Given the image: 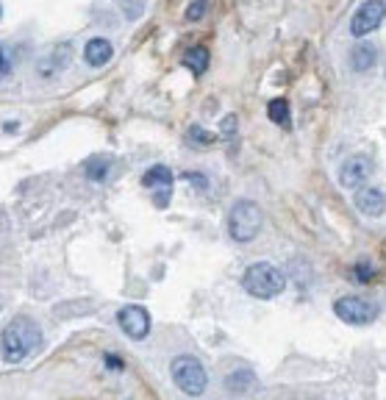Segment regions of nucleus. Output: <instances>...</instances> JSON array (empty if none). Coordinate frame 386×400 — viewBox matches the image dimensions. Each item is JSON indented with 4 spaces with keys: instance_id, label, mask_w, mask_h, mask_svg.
Listing matches in <instances>:
<instances>
[{
    "instance_id": "nucleus-10",
    "label": "nucleus",
    "mask_w": 386,
    "mask_h": 400,
    "mask_svg": "<svg viewBox=\"0 0 386 400\" xmlns=\"http://www.w3.org/2000/svg\"><path fill=\"white\" fill-rule=\"evenodd\" d=\"M353 203H356V209H359L364 217H381V214L386 211V195L381 192V189H375V186H364V189H359L356 198H353Z\"/></svg>"
},
{
    "instance_id": "nucleus-17",
    "label": "nucleus",
    "mask_w": 386,
    "mask_h": 400,
    "mask_svg": "<svg viewBox=\"0 0 386 400\" xmlns=\"http://www.w3.org/2000/svg\"><path fill=\"white\" fill-rule=\"evenodd\" d=\"M353 275L359 278L361 284H367V281H372V275H375V267H372L370 261H359V264L353 267Z\"/></svg>"
},
{
    "instance_id": "nucleus-19",
    "label": "nucleus",
    "mask_w": 386,
    "mask_h": 400,
    "mask_svg": "<svg viewBox=\"0 0 386 400\" xmlns=\"http://www.w3.org/2000/svg\"><path fill=\"white\" fill-rule=\"evenodd\" d=\"M214 137H206V131L200 128V125H192L189 128V142H212Z\"/></svg>"
},
{
    "instance_id": "nucleus-15",
    "label": "nucleus",
    "mask_w": 386,
    "mask_h": 400,
    "mask_svg": "<svg viewBox=\"0 0 386 400\" xmlns=\"http://www.w3.org/2000/svg\"><path fill=\"white\" fill-rule=\"evenodd\" d=\"M267 115L270 120L281 125V128H292V115H289V103L283 100V98H276V100H270V106H267Z\"/></svg>"
},
{
    "instance_id": "nucleus-21",
    "label": "nucleus",
    "mask_w": 386,
    "mask_h": 400,
    "mask_svg": "<svg viewBox=\"0 0 386 400\" xmlns=\"http://www.w3.org/2000/svg\"><path fill=\"white\" fill-rule=\"evenodd\" d=\"M106 367H111V370H122V359L117 356V353H106Z\"/></svg>"
},
{
    "instance_id": "nucleus-23",
    "label": "nucleus",
    "mask_w": 386,
    "mask_h": 400,
    "mask_svg": "<svg viewBox=\"0 0 386 400\" xmlns=\"http://www.w3.org/2000/svg\"><path fill=\"white\" fill-rule=\"evenodd\" d=\"M187 178H189V184H197L200 189H206L209 184H206V178H203V172H187Z\"/></svg>"
},
{
    "instance_id": "nucleus-3",
    "label": "nucleus",
    "mask_w": 386,
    "mask_h": 400,
    "mask_svg": "<svg viewBox=\"0 0 386 400\" xmlns=\"http://www.w3.org/2000/svg\"><path fill=\"white\" fill-rule=\"evenodd\" d=\"M261 231V209L253 200H239L228 211V233L234 242H253Z\"/></svg>"
},
{
    "instance_id": "nucleus-16",
    "label": "nucleus",
    "mask_w": 386,
    "mask_h": 400,
    "mask_svg": "<svg viewBox=\"0 0 386 400\" xmlns=\"http://www.w3.org/2000/svg\"><path fill=\"white\" fill-rule=\"evenodd\" d=\"M109 167H111V162L106 159V156H92V159L83 162V172H86L92 181H106Z\"/></svg>"
},
{
    "instance_id": "nucleus-6",
    "label": "nucleus",
    "mask_w": 386,
    "mask_h": 400,
    "mask_svg": "<svg viewBox=\"0 0 386 400\" xmlns=\"http://www.w3.org/2000/svg\"><path fill=\"white\" fill-rule=\"evenodd\" d=\"M386 17V3L384 0H367L359 11L350 20V33L353 36H367L384 23Z\"/></svg>"
},
{
    "instance_id": "nucleus-4",
    "label": "nucleus",
    "mask_w": 386,
    "mask_h": 400,
    "mask_svg": "<svg viewBox=\"0 0 386 400\" xmlns=\"http://www.w3.org/2000/svg\"><path fill=\"white\" fill-rule=\"evenodd\" d=\"M172 381H175V386L184 392V395H203V389H206V370H203V364L194 359V356H178L175 362H172Z\"/></svg>"
},
{
    "instance_id": "nucleus-7",
    "label": "nucleus",
    "mask_w": 386,
    "mask_h": 400,
    "mask_svg": "<svg viewBox=\"0 0 386 400\" xmlns=\"http://www.w3.org/2000/svg\"><path fill=\"white\" fill-rule=\"evenodd\" d=\"M117 325L122 328L125 337H131L134 342H142L150 334V315L142 306H122L117 312Z\"/></svg>"
},
{
    "instance_id": "nucleus-8",
    "label": "nucleus",
    "mask_w": 386,
    "mask_h": 400,
    "mask_svg": "<svg viewBox=\"0 0 386 400\" xmlns=\"http://www.w3.org/2000/svg\"><path fill=\"white\" fill-rule=\"evenodd\" d=\"M372 175V159L370 156H350L342 162L339 167V184L348 189H359L361 184H367V178Z\"/></svg>"
},
{
    "instance_id": "nucleus-20",
    "label": "nucleus",
    "mask_w": 386,
    "mask_h": 400,
    "mask_svg": "<svg viewBox=\"0 0 386 400\" xmlns=\"http://www.w3.org/2000/svg\"><path fill=\"white\" fill-rule=\"evenodd\" d=\"M234 125H236V117H225V120H222V140H231V137H234Z\"/></svg>"
},
{
    "instance_id": "nucleus-22",
    "label": "nucleus",
    "mask_w": 386,
    "mask_h": 400,
    "mask_svg": "<svg viewBox=\"0 0 386 400\" xmlns=\"http://www.w3.org/2000/svg\"><path fill=\"white\" fill-rule=\"evenodd\" d=\"M11 73V51H9V45H3V75H9Z\"/></svg>"
},
{
    "instance_id": "nucleus-18",
    "label": "nucleus",
    "mask_w": 386,
    "mask_h": 400,
    "mask_svg": "<svg viewBox=\"0 0 386 400\" xmlns=\"http://www.w3.org/2000/svg\"><path fill=\"white\" fill-rule=\"evenodd\" d=\"M203 14H206V0H194L192 6L187 9V20H189V23H194V20H200Z\"/></svg>"
},
{
    "instance_id": "nucleus-13",
    "label": "nucleus",
    "mask_w": 386,
    "mask_h": 400,
    "mask_svg": "<svg viewBox=\"0 0 386 400\" xmlns=\"http://www.w3.org/2000/svg\"><path fill=\"white\" fill-rule=\"evenodd\" d=\"M184 67H189L194 75H203L206 73V67H209V51L203 48V45H194V48H189L187 53H184Z\"/></svg>"
},
{
    "instance_id": "nucleus-11",
    "label": "nucleus",
    "mask_w": 386,
    "mask_h": 400,
    "mask_svg": "<svg viewBox=\"0 0 386 400\" xmlns=\"http://www.w3.org/2000/svg\"><path fill=\"white\" fill-rule=\"evenodd\" d=\"M114 56V48H111L109 39H92V42H86V48H83V58H86V64L89 67H103L109 58Z\"/></svg>"
},
{
    "instance_id": "nucleus-12",
    "label": "nucleus",
    "mask_w": 386,
    "mask_h": 400,
    "mask_svg": "<svg viewBox=\"0 0 386 400\" xmlns=\"http://www.w3.org/2000/svg\"><path fill=\"white\" fill-rule=\"evenodd\" d=\"M225 389H228L231 395H245V392H253V389H256V375H253L250 370L231 372V375L225 378Z\"/></svg>"
},
{
    "instance_id": "nucleus-14",
    "label": "nucleus",
    "mask_w": 386,
    "mask_h": 400,
    "mask_svg": "<svg viewBox=\"0 0 386 400\" xmlns=\"http://www.w3.org/2000/svg\"><path fill=\"white\" fill-rule=\"evenodd\" d=\"M350 61H353V70H359V73L370 70L375 64V48L370 42H359L353 48V53H350Z\"/></svg>"
},
{
    "instance_id": "nucleus-5",
    "label": "nucleus",
    "mask_w": 386,
    "mask_h": 400,
    "mask_svg": "<svg viewBox=\"0 0 386 400\" xmlns=\"http://www.w3.org/2000/svg\"><path fill=\"white\" fill-rule=\"evenodd\" d=\"M333 312H336V317H339L342 322H348V325H367V322L375 320V306L367 303L359 295L339 298V300L333 303Z\"/></svg>"
},
{
    "instance_id": "nucleus-9",
    "label": "nucleus",
    "mask_w": 386,
    "mask_h": 400,
    "mask_svg": "<svg viewBox=\"0 0 386 400\" xmlns=\"http://www.w3.org/2000/svg\"><path fill=\"white\" fill-rule=\"evenodd\" d=\"M172 170L165 167V164H156V167H150V170L142 175V184L147 186V189H156V206L159 209H167V203H169V195H172Z\"/></svg>"
},
{
    "instance_id": "nucleus-1",
    "label": "nucleus",
    "mask_w": 386,
    "mask_h": 400,
    "mask_svg": "<svg viewBox=\"0 0 386 400\" xmlns=\"http://www.w3.org/2000/svg\"><path fill=\"white\" fill-rule=\"evenodd\" d=\"M39 344V328L33 320L17 317L3 331V356L6 362H23L28 353Z\"/></svg>"
},
{
    "instance_id": "nucleus-2",
    "label": "nucleus",
    "mask_w": 386,
    "mask_h": 400,
    "mask_svg": "<svg viewBox=\"0 0 386 400\" xmlns=\"http://www.w3.org/2000/svg\"><path fill=\"white\" fill-rule=\"evenodd\" d=\"M242 286L248 289L253 298L270 300V298H276V295L283 292L286 278H283V273L278 270L276 264H270V261H256V264H250L248 270H245Z\"/></svg>"
}]
</instances>
